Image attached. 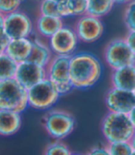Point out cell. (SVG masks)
<instances>
[{"label":"cell","mask_w":135,"mask_h":155,"mask_svg":"<svg viewBox=\"0 0 135 155\" xmlns=\"http://www.w3.org/2000/svg\"><path fill=\"white\" fill-rule=\"evenodd\" d=\"M102 74V65L94 55L87 52L71 56L70 76L74 88L87 89L96 84Z\"/></svg>","instance_id":"obj_1"},{"label":"cell","mask_w":135,"mask_h":155,"mask_svg":"<svg viewBox=\"0 0 135 155\" xmlns=\"http://www.w3.org/2000/svg\"><path fill=\"white\" fill-rule=\"evenodd\" d=\"M101 131L107 143H110L129 141L135 129L128 114L108 110L102 120Z\"/></svg>","instance_id":"obj_2"},{"label":"cell","mask_w":135,"mask_h":155,"mask_svg":"<svg viewBox=\"0 0 135 155\" xmlns=\"http://www.w3.org/2000/svg\"><path fill=\"white\" fill-rule=\"evenodd\" d=\"M28 106V89L15 78L0 81V109L22 112Z\"/></svg>","instance_id":"obj_3"},{"label":"cell","mask_w":135,"mask_h":155,"mask_svg":"<svg viewBox=\"0 0 135 155\" xmlns=\"http://www.w3.org/2000/svg\"><path fill=\"white\" fill-rule=\"evenodd\" d=\"M70 62L71 56L54 55L46 67V78L53 83L60 96L66 95L74 89L71 82Z\"/></svg>","instance_id":"obj_4"},{"label":"cell","mask_w":135,"mask_h":155,"mask_svg":"<svg viewBox=\"0 0 135 155\" xmlns=\"http://www.w3.org/2000/svg\"><path fill=\"white\" fill-rule=\"evenodd\" d=\"M75 118L69 111L51 110L43 117V126L46 133L56 140L69 137L75 129Z\"/></svg>","instance_id":"obj_5"},{"label":"cell","mask_w":135,"mask_h":155,"mask_svg":"<svg viewBox=\"0 0 135 155\" xmlns=\"http://www.w3.org/2000/svg\"><path fill=\"white\" fill-rule=\"evenodd\" d=\"M59 97L53 83L46 77L28 89V104L35 110H48L57 103Z\"/></svg>","instance_id":"obj_6"},{"label":"cell","mask_w":135,"mask_h":155,"mask_svg":"<svg viewBox=\"0 0 135 155\" xmlns=\"http://www.w3.org/2000/svg\"><path fill=\"white\" fill-rule=\"evenodd\" d=\"M104 59L112 70L135 64V55L124 38H115L108 42L104 49Z\"/></svg>","instance_id":"obj_7"},{"label":"cell","mask_w":135,"mask_h":155,"mask_svg":"<svg viewBox=\"0 0 135 155\" xmlns=\"http://www.w3.org/2000/svg\"><path fill=\"white\" fill-rule=\"evenodd\" d=\"M4 29L10 39L29 38L33 31V22L28 14L19 9L5 15Z\"/></svg>","instance_id":"obj_8"},{"label":"cell","mask_w":135,"mask_h":155,"mask_svg":"<svg viewBox=\"0 0 135 155\" xmlns=\"http://www.w3.org/2000/svg\"><path fill=\"white\" fill-rule=\"evenodd\" d=\"M79 41L74 28L63 25L49 38L48 45L54 55L71 56L78 47Z\"/></svg>","instance_id":"obj_9"},{"label":"cell","mask_w":135,"mask_h":155,"mask_svg":"<svg viewBox=\"0 0 135 155\" xmlns=\"http://www.w3.org/2000/svg\"><path fill=\"white\" fill-rule=\"evenodd\" d=\"M74 30L80 41L84 43H93L103 35L104 24L100 18L84 14L76 21Z\"/></svg>","instance_id":"obj_10"},{"label":"cell","mask_w":135,"mask_h":155,"mask_svg":"<svg viewBox=\"0 0 135 155\" xmlns=\"http://www.w3.org/2000/svg\"><path fill=\"white\" fill-rule=\"evenodd\" d=\"M105 102L109 111L128 114L135 107V94L131 90L112 87L105 94Z\"/></svg>","instance_id":"obj_11"},{"label":"cell","mask_w":135,"mask_h":155,"mask_svg":"<svg viewBox=\"0 0 135 155\" xmlns=\"http://www.w3.org/2000/svg\"><path fill=\"white\" fill-rule=\"evenodd\" d=\"M46 77V71L45 67L39 66L29 61H25L18 63L14 78L25 88L29 89Z\"/></svg>","instance_id":"obj_12"},{"label":"cell","mask_w":135,"mask_h":155,"mask_svg":"<svg viewBox=\"0 0 135 155\" xmlns=\"http://www.w3.org/2000/svg\"><path fill=\"white\" fill-rule=\"evenodd\" d=\"M110 80L113 87L133 91L135 88V64L112 70Z\"/></svg>","instance_id":"obj_13"},{"label":"cell","mask_w":135,"mask_h":155,"mask_svg":"<svg viewBox=\"0 0 135 155\" xmlns=\"http://www.w3.org/2000/svg\"><path fill=\"white\" fill-rule=\"evenodd\" d=\"M32 47L33 40L30 38L11 39L5 49V53L16 62L20 63L28 60Z\"/></svg>","instance_id":"obj_14"},{"label":"cell","mask_w":135,"mask_h":155,"mask_svg":"<svg viewBox=\"0 0 135 155\" xmlns=\"http://www.w3.org/2000/svg\"><path fill=\"white\" fill-rule=\"evenodd\" d=\"M21 127L20 112L0 109V136H12Z\"/></svg>","instance_id":"obj_15"},{"label":"cell","mask_w":135,"mask_h":155,"mask_svg":"<svg viewBox=\"0 0 135 155\" xmlns=\"http://www.w3.org/2000/svg\"><path fill=\"white\" fill-rule=\"evenodd\" d=\"M53 56L54 54L48 44L45 43L41 39H34L33 40L32 50L27 61L46 68Z\"/></svg>","instance_id":"obj_16"},{"label":"cell","mask_w":135,"mask_h":155,"mask_svg":"<svg viewBox=\"0 0 135 155\" xmlns=\"http://www.w3.org/2000/svg\"><path fill=\"white\" fill-rule=\"evenodd\" d=\"M63 25V20L60 17L39 15L35 22V29L40 36L49 39Z\"/></svg>","instance_id":"obj_17"},{"label":"cell","mask_w":135,"mask_h":155,"mask_svg":"<svg viewBox=\"0 0 135 155\" xmlns=\"http://www.w3.org/2000/svg\"><path fill=\"white\" fill-rule=\"evenodd\" d=\"M115 4V0H88L87 14L101 19L112 10Z\"/></svg>","instance_id":"obj_18"},{"label":"cell","mask_w":135,"mask_h":155,"mask_svg":"<svg viewBox=\"0 0 135 155\" xmlns=\"http://www.w3.org/2000/svg\"><path fill=\"white\" fill-rule=\"evenodd\" d=\"M18 62L11 59L5 52L0 55V81L15 77Z\"/></svg>","instance_id":"obj_19"},{"label":"cell","mask_w":135,"mask_h":155,"mask_svg":"<svg viewBox=\"0 0 135 155\" xmlns=\"http://www.w3.org/2000/svg\"><path fill=\"white\" fill-rule=\"evenodd\" d=\"M72 152L71 151L69 146L66 143L56 140L47 145L45 150L44 155H71Z\"/></svg>","instance_id":"obj_20"},{"label":"cell","mask_w":135,"mask_h":155,"mask_svg":"<svg viewBox=\"0 0 135 155\" xmlns=\"http://www.w3.org/2000/svg\"><path fill=\"white\" fill-rule=\"evenodd\" d=\"M110 155H130L133 151L129 141H118L107 143Z\"/></svg>","instance_id":"obj_21"},{"label":"cell","mask_w":135,"mask_h":155,"mask_svg":"<svg viewBox=\"0 0 135 155\" xmlns=\"http://www.w3.org/2000/svg\"><path fill=\"white\" fill-rule=\"evenodd\" d=\"M39 15L60 17L58 9V2L54 0H41L39 5Z\"/></svg>","instance_id":"obj_22"},{"label":"cell","mask_w":135,"mask_h":155,"mask_svg":"<svg viewBox=\"0 0 135 155\" xmlns=\"http://www.w3.org/2000/svg\"><path fill=\"white\" fill-rule=\"evenodd\" d=\"M71 16L80 17L87 14L88 0H68Z\"/></svg>","instance_id":"obj_23"},{"label":"cell","mask_w":135,"mask_h":155,"mask_svg":"<svg viewBox=\"0 0 135 155\" xmlns=\"http://www.w3.org/2000/svg\"><path fill=\"white\" fill-rule=\"evenodd\" d=\"M123 20L128 30H135V0L126 5Z\"/></svg>","instance_id":"obj_24"},{"label":"cell","mask_w":135,"mask_h":155,"mask_svg":"<svg viewBox=\"0 0 135 155\" xmlns=\"http://www.w3.org/2000/svg\"><path fill=\"white\" fill-rule=\"evenodd\" d=\"M24 0H0V13L3 15L19 10Z\"/></svg>","instance_id":"obj_25"},{"label":"cell","mask_w":135,"mask_h":155,"mask_svg":"<svg viewBox=\"0 0 135 155\" xmlns=\"http://www.w3.org/2000/svg\"><path fill=\"white\" fill-rule=\"evenodd\" d=\"M58 9L59 16L62 19L71 16L68 0H59V1L58 2Z\"/></svg>","instance_id":"obj_26"},{"label":"cell","mask_w":135,"mask_h":155,"mask_svg":"<svg viewBox=\"0 0 135 155\" xmlns=\"http://www.w3.org/2000/svg\"><path fill=\"white\" fill-rule=\"evenodd\" d=\"M86 155H110L109 150L107 149V146H96L93 147L87 153Z\"/></svg>","instance_id":"obj_27"},{"label":"cell","mask_w":135,"mask_h":155,"mask_svg":"<svg viewBox=\"0 0 135 155\" xmlns=\"http://www.w3.org/2000/svg\"><path fill=\"white\" fill-rule=\"evenodd\" d=\"M124 39L135 55V30H128V33L125 35Z\"/></svg>","instance_id":"obj_28"},{"label":"cell","mask_w":135,"mask_h":155,"mask_svg":"<svg viewBox=\"0 0 135 155\" xmlns=\"http://www.w3.org/2000/svg\"><path fill=\"white\" fill-rule=\"evenodd\" d=\"M10 40L11 39L9 38L8 34L5 32V29L0 30V47L3 48L4 49H6V48L8 45Z\"/></svg>","instance_id":"obj_29"},{"label":"cell","mask_w":135,"mask_h":155,"mask_svg":"<svg viewBox=\"0 0 135 155\" xmlns=\"http://www.w3.org/2000/svg\"><path fill=\"white\" fill-rule=\"evenodd\" d=\"M128 116H129V118H130V121L132 126H133L134 129H135V107L129 112V114H128Z\"/></svg>","instance_id":"obj_30"},{"label":"cell","mask_w":135,"mask_h":155,"mask_svg":"<svg viewBox=\"0 0 135 155\" xmlns=\"http://www.w3.org/2000/svg\"><path fill=\"white\" fill-rule=\"evenodd\" d=\"M129 142H130V146H131L132 150H135V131H134L133 135L131 136L130 139L129 140Z\"/></svg>","instance_id":"obj_31"},{"label":"cell","mask_w":135,"mask_h":155,"mask_svg":"<svg viewBox=\"0 0 135 155\" xmlns=\"http://www.w3.org/2000/svg\"><path fill=\"white\" fill-rule=\"evenodd\" d=\"M4 23H5V15L0 13V30L4 29Z\"/></svg>","instance_id":"obj_32"},{"label":"cell","mask_w":135,"mask_h":155,"mask_svg":"<svg viewBox=\"0 0 135 155\" xmlns=\"http://www.w3.org/2000/svg\"><path fill=\"white\" fill-rule=\"evenodd\" d=\"M131 1H132V0H115V3L119 4V5H127Z\"/></svg>","instance_id":"obj_33"},{"label":"cell","mask_w":135,"mask_h":155,"mask_svg":"<svg viewBox=\"0 0 135 155\" xmlns=\"http://www.w3.org/2000/svg\"><path fill=\"white\" fill-rule=\"evenodd\" d=\"M5 52V49L3 48H1V47H0V55H1V54H3Z\"/></svg>","instance_id":"obj_34"},{"label":"cell","mask_w":135,"mask_h":155,"mask_svg":"<svg viewBox=\"0 0 135 155\" xmlns=\"http://www.w3.org/2000/svg\"><path fill=\"white\" fill-rule=\"evenodd\" d=\"M71 155H83V154H80V153H71Z\"/></svg>","instance_id":"obj_35"},{"label":"cell","mask_w":135,"mask_h":155,"mask_svg":"<svg viewBox=\"0 0 135 155\" xmlns=\"http://www.w3.org/2000/svg\"><path fill=\"white\" fill-rule=\"evenodd\" d=\"M130 155H135V150H133L132 152H131V154Z\"/></svg>","instance_id":"obj_36"},{"label":"cell","mask_w":135,"mask_h":155,"mask_svg":"<svg viewBox=\"0 0 135 155\" xmlns=\"http://www.w3.org/2000/svg\"><path fill=\"white\" fill-rule=\"evenodd\" d=\"M54 1H57V2H58V1H59V0H54Z\"/></svg>","instance_id":"obj_37"},{"label":"cell","mask_w":135,"mask_h":155,"mask_svg":"<svg viewBox=\"0 0 135 155\" xmlns=\"http://www.w3.org/2000/svg\"><path fill=\"white\" fill-rule=\"evenodd\" d=\"M133 92H134V94H135V88L133 89Z\"/></svg>","instance_id":"obj_38"},{"label":"cell","mask_w":135,"mask_h":155,"mask_svg":"<svg viewBox=\"0 0 135 155\" xmlns=\"http://www.w3.org/2000/svg\"><path fill=\"white\" fill-rule=\"evenodd\" d=\"M40 1H41V0H40Z\"/></svg>","instance_id":"obj_39"}]
</instances>
